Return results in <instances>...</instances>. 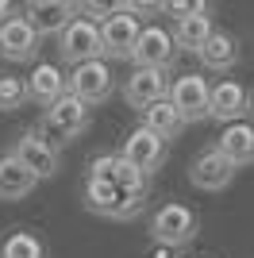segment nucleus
<instances>
[{"label":"nucleus","mask_w":254,"mask_h":258,"mask_svg":"<svg viewBox=\"0 0 254 258\" xmlns=\"http://www.w3.org/2000/svg\"><path fill=\"white\" fill-rule=\"evenodd\" d=\"M35 189V177L23 170L20 158L0 154V201H23Z\"/></svg>","instance_id":"21"},{"label":"nucleus","mask_w":254,"mask_h":258,"mask_svg":"<svg viewBox=\"0 0 254 258\" xmlns=\"http://www.w3.org/2000/svg\"><path fill=\"white\" fill-rule=\"evenodd\" d=\"M173 58H177V43H173L169 27H162V23H143L139 43H135V50H131V66H135V70H169Z\"/></svg>","instance_id":"10"},{"label":"nucleus","mask_w":254,"mask_h":258,"mask_svg":"<svg viewBox=\"0 0 254 258\" xmlns=\"http://www.w3.org/2000/svg\"><path fill=\"white\" fill-rule=\"evenodd\" d=\"M185 258H201V254H185Z\"/></svg>","instance_id":"27"},{"label":"nucleus","mask_w":254,"mask_h":258,"mask_svg":"<svg viewBox=\"0 0 254 258\" xmlns=\"http://www.w3.org/2000/svg\"><path fill=\"white\" fill-rule=\"evenodd\" d=\"M81 205L93 216H104V220H131V216L143 212L147 197L131 193V189H119V185H112V181H93V177H85Z\"/></svg>","instance_id":"3"},{"label":"nucleus","mask_w":254,"mask_h":258,"mask_svg":"<svg viewBox=\"0 0 254 258\" xmlns=\"http://www.w3.org/2000/svg\"><path fill=\"white\" fill-rule=\"evenodd\" d=\"M23 85H27V104H39L42 112L70 93V81H66L58 62H35L31 74L23 77Z\"/></svg>","instance_id":"12"},{"label":"nucleus","mask_w":254,"mask_h":258,"mask_svg":"<svg viewBox=\"0 0 254 258\" xmlns=\"http://www.w3.org/2000/svg\"><path fill=\"white\" fill-rule=\"evenodd\" d=\"M100 58V23L85 20V16H74L58 31V62L62 66H81Z\"/></svg>","instance_id":"6"},{"label":"nucleus","mask_w":254,"mask_h":258,"mask_svg":"<svg viewBox=\"0 0 254 258\" xmlns=\"http://www.w3.org/2000/svg\"><path fill=\"white\" fill-rule=\"evenodd\" d=\"M147 258H173V250H166V247H154Z\"/></svg>","instance_id":"26"},{"label":"nucleus","mask_w":254,"mask_h":258,"mask_svg":"<svg viewBox=\"0 0 254 258\" xmlns=\"http://www.w3.org/2000/svg\"><path fill=\"white\" fill-rule=\"evenodd\" d=\"M166 100L181 112V119L185 123H193V119H208V100H212V81L204 74H177L169 77V93Z\"/></svg>","instance_id":"7"},{"label":"nucleus","mask_w":254,"mask_h":258,"mask_svg":"<svg viewBox=\"0 0 254 258\" xmlns=\"http://www.w3.org/2000/svg\"><path fill=\"white\" fill-rule=\"evenodd\" d=\"M123 100L127 108H135V112H147L150 104H158V100H166L169 93V77L166 70H131V74L123 77Z\"/></svg>","instance_id":"13"},{"label":"nucleus","mask_w":254,"mask_h":258,"mask_svg":"<svg viewBox=\"0 0 254 258\" xmlns=\"http://www.w3.org/2000/svg\"><path fill=\"white\" fill-rule=\"evenodd\" d=\"M212 147H216L223 158L231 162L235 170H239V166H250V162H254V119L227 123V127H223V135L212 143Z\"/></svg>","instance_id":"18"},{"label":"nucleus","mask_w":254,"mask_h":258,"mask_svg":"<svg viewBox=\"0 0 254 258\" xmlns=\"http://www.w3.org/2000/svg\"><path fill=\"white\" fill-rule=\"evenodd\" d=\"M8 16H16V4H12V0H0V23L8 20Z\"/></svg>","instance_id":"25"},{"label":"nucleus","mask_w":254,"mask_h":258,"mask_svg":"<svg viewBox=\"0 0 254 258\" xmlns=\"http://www.w3.org/2000/svg\"><path fill=\"white\" fill-rule=\"evenodd\" d=\"M239 39H235L231 31H216L208 35L201 43V50H197V62H201V70H208V74H227V70H235L239 66Z\"/></svg>","instance_id":"17"},{"label":"nucleus","mask_w":254,"mask_h":258,"mask_svg":"<svg viewBox=\"0 0 254 258\" xmlns=\"http://www.w3.org/2000/svg\"><path fill=\"white\" fill-rule=\"evenodd\" d=\"M235 173H239V170H235L216 147H204V151L189 162V181L197 185V189H204V193H220V189H227V185L235 181Z\"/></svg>","instance_id":"14"},{"label":"nucleus","mask_w":254,"mask_h":258,"mask_svg":"<svg viewBox=\"0 0 254 258\" xmlns=\"http://www.w3.org/2000/svg\"><path fill=\"white\" fill-rule=\"evenodd\" d=\"M0 58H8V62H35L39 58V35L23 20V12L0 23Z\"/></svg>","instance_id":"15"},{"label":"nucleus","mask_w":254,"mask_h":258,"mask_svg":"<svg viewBox=\"0 0 254 258\" xmlns=\"http://www.w3.org/2000/svg\"><path fill=\"white\" fill-rule=\"evenodd\" d=\"M8 154L23 162V170L31 173L35 181H46V177H54V173L62 170V147H54L50 139H42L35 127H23L20 135H16Z\"/></svg>","instance_id":"4"},{"label":"nucleus","mask_w":254,"mask_h":258,"mask_svg":"<svg viewBox=\"0 0 254 258\" xmlns=\"http://www.w3.org/2000/svg\"><path fill=\"white\" fill-rule=\"evenodd\" d=\"M27 104V85L16 74H0V112H20Z\"/></svg>","instance_id":"23"},{"label":"nucleus","mask_w":254,"mask_h":258,"mask_svg":"<svg viewBox=\"0 0 254 258\" xmlns=\"http://www.w3.org/2000/svg\"><path fill=\"white\" fill-rule=\"evenodd\" d=\"M0 258H50V250H46L39 231H31V227H12L8 235L0 239Z\"/></svg>","instance_id":"22"},{"label":"nucleus","mask_w":254,"mask_h":258,"mask_svg":"<svg viewBox=\"0 0 254 258\" xmlns=\"http://www.w3.org/2000/svg\"><path fill=\"white\" fill-rule=\"evenodd\" d=\"M208 8V4H201V0H166L162 4V12H166L169 20H181V16H193V12Z\"/></svg>","instance_id":"24"},{"label":"nucleus","mask_w":254,"mask_h":258,"mask_svg":"<svg viewBox=\"0 0 254 258\" xmlns=\"http://www.w3.org/2000/svg\"><path fill=\"white\" fill-rule=\"evenodd\" d=\"M212 4L201 12H193V16H181V20H173V27H169V35H173V43H177V50H201V43L208 39L212 31H216V20H212Z\"/></svg>","instance_id":"19"},{"label":"nucleus","mask_w":254,"mask_h":258,"mask_svg":"<svg viewBox=\"0 0 254 258\" xmlns=\"http://www.w3.org/2000/svg\"><path fill=\"white\" fill-rule=\"evenodd\" d=\"M139 116H143V127H147V131H154V135H158L162 143L177 139L181 131L189 127V123L181 119V112H177L173 104H169V100H158V104H150L147 112H139Z\"/></svg>","instance_id":"20"},{"label":"nucleus","mask_w":254,"mask_h":258,"mask_svg":"<svg viewBox=\"0 0 254 258\" xmlns=\"http://www.w3.org/2000/svg\"><path fill=\"white\" fill-rule=\"evenodd\" d=\"M116 154L127 162V166H135L143 177H150V173L162 170V162H166L169 151H166V143H162L154 131H147L143 123H139V127H131V131L123 135V143H119Z\"/></svg>","instance_id":"9"},{"label":"nucleus","mask_w":254,"mask_h":258,"mask_svg":"<svg viewBox=\"0 0 254 258\" xmlns=\"http://www.w3.org/2000/svg\"><path fill=\"white\" fill-rule=\"evenodd\" d=\"M74 16H77V4H70V0H27L23 4V20L31 23V31L39 39H46V35L58 39V31Z\"/></svg>","instance_id":"16"},{"label":"nucleus","mask_w":254,"mask_h":258,"mask_svg":"<svg viewBox=\"0 0 254 258\" xmlns=\"http://www.w3.org/2000/svg\"><path fill=\"white\" fill-rule=\"evenodd\" d=\"M139 31H143V20H139V16H131V12H112V16L100 23V58H104V62H131Z\"/></svg>","instance_id":"8"},{"label":"nucleus","mask_w":254,"mask_h":258,"mask_svg":"<svg viewBox=\"0 0 254 258\" xmlns=\"http://www.w3.org/2000/svg\"><path fill=\"white\" fill-rule=\"evenodd\" d=\"M250 112V89L243 81H235V77H220L216 85H212V100H208V119L216 123H239L246 119Z\"/></svg>","instance_id":"11"},{"label":"nucleus","mask_w":254,"mask_h":258,"mask_svg":"<svg viewBox=\"0 0 254 258\" xmlns=\"http://www.w3.org/2000/svg\"><path fill=\"white\" fill-rule=\"evenodd\" d=\"M89 127H93V108L81 104V100L70 97V93H66L62 100H54L39 116V123H35V131H39L42 139H50L54 147H66L70 139L85 135Z\"/></svg>","instance_id":"2"},{"label":"nucleus","mask_w":254,"mask_h":258,"mask_svg":"<svg viewBox=\"0 0 254 258\" xmlns=\"http://www.w3.org/2000/svg\"><path fill=\"white\" fill-rule=\"evenodd\" d=\"M197 235H201V216L193 212L189 205L166 201L162 208L150 212V239H154V247L181 250V247H189Z\"/></svg>","instance_id":"1"},{"label":"nucleus","mask_w":254,"mask_h":258,"mask_svg":"<svg viewBox=\"0 0 254 258\" xmlns=\"http://www.w3.org/2000/svg\"><path fill=\"white\" fill-rule=\"evenodd\" d=\"M66 81H70V97H77L89 108L104 104V100L116 93V74H112V66H108L104 58H93V62L74 66V70L66 74Z\"/></svg>","instance_id":"5"},{"label":"nucleus","mask_w":254,"mask_h":258,"mask_svg":"<svg viewBox=\"0 0 254 258\" xmlns=\"http://www.w3.org/2000/svg\"><path fill=\"white\" fill-rule=\"evenodd\" d=\"M250 112H254V97H250Z\"/></svg>","instance_id":"28"}]
</instances>
